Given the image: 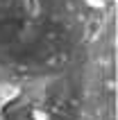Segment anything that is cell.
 Instances as JSON below:
<instances>
[{"mask_svg": "<svg viewBox=\"0 0 118 120\" xmlns=\"http://www.w3.org/2000/svg\"><path fill=\"white\" fill-rule=\"evenodd\" d=\"M16 93H18V86H14V84H9V82H0V104L14 100Z\"/></svg>", "mask_w": 118, "mask_h": 120, "instance_id": "6da1fadb", "label": "cell"}]
</instances>
